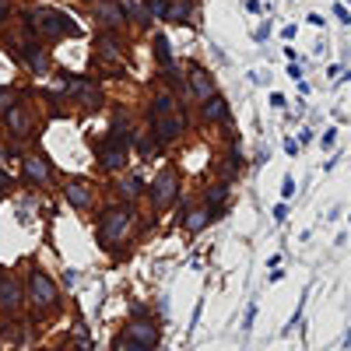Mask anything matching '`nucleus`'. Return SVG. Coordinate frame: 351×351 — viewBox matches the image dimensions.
Wrapping results in <instances>:
<instances>
[{
    "label": "nucleus",
    "mask_w": 351,
    "mask_h": 351,
    "mask_svg": "<svg viewBox=\"0 0 351 351\" xmlns=\"http://www.w3.org/2000/svg\"><path fill=\"white\" fill-rule=\"evenodd\" d=\"M152 134H155L158 144H172L186 134V116H183L180 102H176V95L169 88H162L152 99Z\"/></svg>",
    "instance_id": "obj_1"
},
{
    "label": "nucleus",
    "mask_w": 351,
    "mask_h": 351,
    "mask_svg": "<svg viewBox=\"0 0 351 351\" xmlns=\"http://www.w3.org/2000/svg\"><path fill=\"white\" fill-rule=\"evenodd\" d=\"M137 228V211L134 204H112L99 215V243L102 246H123L130 239V232Z\"/></svg>",
    "instance_id": "obj_2"
},
{
    "label": "nucleus",
    "mask_w": 351,
    "mask_h": 351,
    "mask_svg": "<svg viewBox=\"0 0 351 351\" xmlns=\"http://www.w3.org/2000/svg\"><path fill=\"white\" fill-rule=\"evenodd\" d=\"M28 306L36 309V316H53L56 309H60V288H56V281L43 271V267H32L28 271Z\"/></svg>",
    "instance_id": "obj_3"
},
{
    "label": "nucleus",
    "mask_w": 351,
    "mask_h": 351,
    "mask_svg": "<svg viewBox=\"0 0 351 351\" xmlns=\"http://www.w3.org/2000/svg\"><path fill=\"white\" fill-rule=\"evenodd\" d=\"M28 28H32L39 39H49V43H56V39H64V36H74V32H77V25H74L67 14L53 11V8L32 11V14H28Z\"/></svg>",
    "instance_id": "obj_4"
},
{
    "label": "nucleus",
    "mask_w": 351,
    "mask_h": 351,
    "mask_svg": "<svg viewBox=\"0 0 351 351\" xmlns=\"http://www.w3.org/2000/svg\"><path fill=\"white\" fill-rule=\"evenodd\" d=\"M95 158H99V165H102L106 172H123L127 162H130V152H127L123 134L112 130L109 137H102V141L95 144Z\"/></svg>",
    "instance_id": "obj_5"
},
{
    "label": "nucleus",
    "mask_w": 351,
    "mask_h": 351,
    "mask_svg": "<svg viewBox=\"0 0 351 351\" xmlns=\"http://www.w3.org/2000/svg\"><path fill=\"white\" fill-rule=\"evenodd\" d=\"M176 197H180V172H176L172 165H165L155 176V183L148 186V200H152L155 211H169L176 204Z\"/></svg>",
    "instance_id": "obj_6"
},
{
    "label": "nucleus",
    "mask_w": 351,
    "mask_h": 351,
    "mask_svg": "<svg viewBox=\"0 0 351 351\" xmlns=\"http://www.w3.org/2000/svg\"><path fill=\"white\" fill-rule=\"evenodd\" d=\"M4 123H8V134L11 137H36V127H39V120H36V109L28 106L25 99L14 106V109H8L4 112Z\"/></svg>",
    "instance_id": "obj_7"
},
{
    "label": "nucleus",
    "mask_w": 351,
    "mask_h": 351,
    "mask_svg": "<svg viewBox=\"0 0 351 351\" xmlns=\"http://www.w3.org/2000/svg\"><path fill=\"white\" fill-rule=\"evenodd\" d=\"M123 337H127L137 351H155L158 341H162L155 319H148V316H134L130 324H127V334H123Z\"/></svg>",
    "instance_id": "obj_8"
},
{
    "label": "nucleus",
    "mask_w": 351,
    "mask_h": 351,
    "mask_svg": "<svg viewBox=\"0 0 351 351\" xmlns=\"http://www.w3.org/2000/svg\"><path fill=\"white\" fill-rule=\"evenodd\" d=\"M25 288H21V278H14L11 271H0V313L8 316H18L21 306H25Z\"/></svg>",
    "instance_id": "obj_9"
},
{
    "label": "nucleus",
    "mask_w": 351,
    "mask_h": 351,
    "mask_svg": "<svg viewBox=\"0 0 351 351\" xmlns=\"http://www.w3.org/2000/svg\"><path fill=\"white\" fill-rule=\"evenodd\" d=\"M21 176L32 186H49L53 183V176H56V169L49 165V158L46 155H39V152H32V155H25L21 158Z\"/></svg>",
    "instance_id": "obj_10"
},
{
    "label": "nucleus",
    "mask_w": 351,
    "mask_h": 351,
    "mask_svg": "<svg viewBox=\"0 0 351 351\" xmlns=\"http://www.w3.org/2000/svg\"><path fill=\"white\" fill-rule=\"evenodd\" d=\"M64 197H67L71 208H77V211H92V208H95V190H92V183L77 180V176H67V180H64Z\"/></svg>",
    "instance_id": "obj_11"
},
{
    "label": "nucleus",
    "mask_w": 351,
    "mask_h": 351,
    "mask_svg": "<svg viewBox=\"0 0 351 351\" xmlns=\"http://www.w3.org/2000/svg\"><path fill=\"white\" fill-rule=\"evenodd\" d=\"M186 92H190L197 102L215 99V95H218V84H215L211 71H204L200 64H193V67H190V74H186Z\"/></svg>",
    "instance_id": "obj_12"
},
{
    "label": "nucleus",
    "mask_w": 351,
    "mask_h": 351,
    "mask_svg": "<svg viewBox=\"0 0 351 351\" xmlns=\"http://www.w3.org/2000/svg\"><path fill=\"white\" fill-rule=\"evenodd\" d=\"M67 88H71L74 102H77V106H84L88 112L102 109V92H99V84H95L92 77H71V81H67Z\"/></svg>",
    "instance_id": "obj_13"
},
{
    "label": "nucleus",
    "mask_w": 351,
    "mask_h": 351,
    "mask_svg": "<svg viewBox=\"0 0 351 351\" xmlns=\"http://www.w3.org/2000/svg\"><path fill=\"white\" fill-rule=\"evenodd\" d=\"M95 18L102 21L106 32H116V28H123V25L130 21L123 0H99V4H95Z\"/></svg>",
    "instance_id": "obj_14"
},
{
    "label": "nucleus",
    "mask_w": 351,
    "mask_h": 351,
    "mask_svg": "<svg viewBox=\"0 0 351 351\" xmlns=\"http://www.w3.org/2000/svg\"><path fill=\"white\" fill-rule=\"evenodd\" d=\"M95 60L106 64L109 71L123 64V49H120V43L112 39V32H102V36L95 39Z\"/></svg>",
    "instance_id": "obj_15"
},
{
    "label": "nucleus",
    "mask_w": 351,
    "mask_h": 351,
    "mask_svg": "<svg viewBox=\"0 0 351 351\" xmlns=\"http://www.w3.org/2000/svg\"><path fill=\"white\" fill-rule=\"evenodd\" d=\"M144 193H148V186H144L141 176H120V180H116V197H120V204H137Z\"/></svg>",
    "instance_id": "obj_16"
},
{
    "label": "nucleus",
    "mask_w": 351,
    "mask_h": 351,
    "mask_svg": "<svg viewBox=\"0 0 351 351\" xmlns=\"http://www.w3.org/2000/svg\"><path fill=\"white\" fill-rule=\"evenodd\" d=\"M18 56H21V60L32 67L36 74H46V71H49V49H43L39 43H25Z\"/></svg>",
    "instance_id": "obj_17"
},
{
    "label": "nucleus",
    "mask_w": 351,
    "mask_h": 351,
    "mask_svg": "<svg viewBox=\"0 0 351 351\" xmlns=\"http://www.w3.org/2000/svg\"><path fill=\"white\" fill-rule=\"evenodd\" d=\"M215 218H218V215L208 208V204H197V208H190V211H186L183 225H186V232H190V236H197V232H204V228H208Z\"/></svg>",
    "instance_id": "obj_18"
},
{
    "label": "nucleus",
    "mask_w": 351,
    "mask_h": 351,
    "mask_svg": "<svg viewBox=\"0 0 351 351\" xmlns=\"http://www.w3.org/2000/svg\"><path fill=\"white\" fill-rule=\"evenodd\" d=\"M200 120L204 123H228V106L221 95L208 99V102H200Z\"/></svg>",
    "instance_id": "obj_19"
},
{
    "label": "nucleus",
    "mask_w": 351,
    "mask_h": 351,
    "mask_svg": "<svg viewBox=\"0 0 351 351\" xmlns=\"http://www.w3.org/2000/svg\"><path fill=\"white\" fill-rule=\"evenodd\" d=\"M225 200H228V186H225V183H211L208 190H204V204H208L215 215H221Z\"/></svg>",
    "instance_id": "obj_20"
},
{
    "label": "nucleus",
    "mask_w": 351,
    "mask_h": 351,
    "mask_svg": "<svg viewBox=\"0 0 351 351\" xmlns=\"http://www.w3.org/2000/svg\"><path fill=\"white\" fill-rule=\"evenodd\" d=\"M190 11H193V0H172V4L165 8V21L186 25V21H190Z\"/></svg>",
    "instance_id": "obj_21"
},
{
    "label": "nucleus",
    "mask_w": 351,
    "mask_h": 351,
    "mask_svg": "<svg viewBox=\"0 0 351 351\" xmlns=\"http://www.w3.org/2000/svg\"><path fill=\"white\" fill-rule=\"evenodd\" d=\"M155 56L165 71H172V53H169V39L165 36H155Z\"/></svg>",
    "instance_id": "obj_22"
},
{
    "label": "nucleus",
    "mask_w": 351,
    "mask_h": 351,
    "mask_svg": "<svg viewBox=\"0 0 351 351\" xmlns=\"http://www.w3.org/2000/svg\"><path fill=\"white\" fill-rule=\"evenodd\" d=\"M21 102V95H18V88H0V112H8V109H14Z\"/></svg>",
    "instance_id": "obj_23"
},
{
    "label": "nucleus",
    "mask_w": 351,
    "mask_h": 351,
    "mask_svg": "<svg viewBox=\"0 0 351 351\" xmlns=\"http://www.w3.org/2000/svg\"><path fill=\"white\" fill-rule=\"evenodd\" d=\"M165 8H169L165 0H148V14L152 18H165Z\"/></svg>",
    "instance_id": "obj_24"
},
{
    "label": "nucleus",
    "mask_w": 351,
    "mask_h": 351,
    "mask_svg": "<svg viewBox=\"0 0 351 351\" xmlns=\"http://www.w3.org/2000/svg\"><path fill=\"white\" fill-rule=\"evenodd\" d=\"M281 197H295V180H291V176H285V183H281Z\"/></svg>",
    "instance_id": "obj_25"
},
{
    "label": "nucleus",
    "mask_w": 351,
    "mask_h": 351,
    "mask_svg": "<svg viewBox=\"0 0 351 351\" xmlns=\"http://www.w3.org/2000/svg\"><path fill=\"white\" fill-rule=\"evenodd\" d=\"M319 144H324V148L330 152V148H334V144H337V130H327V134H324V141H319Z\"/></svg>",
    "instance_id": "obj_26"
},
{
    "label": "nucleus",
    "mask_w": 351,
    "mask_h": 351,
    "mask_svg": "<svg viewBox=\"0 0 351 351\" xmlns=\"http://www.w3.org/2000/svg\"><path fill=\"white\" fill-rule=\"evenodd\" d=\"M112 351H137V348H134V344H130L127 337H120V341H116V344H112Z\"/></svg>",
    "instance_id": "obj_27"
},
{
    "label": "nucleus",
    "mask_w": 351,
    "mask_h": 351,
    "mask_svg": "<svg viewBox=\"0 0 351 351\" xmlns=\"http://www.w3.org/2000/svg\"><path fill=\"white\" fill-rule=\"evenodd\" d=\"M274 218H278V221H285V218H288V208H285V204H278V208H274Z\"/></svg>",
    "instance_id": "obj_28"
},
{
    "label": "nucleus",
    "mask_w": 351,
    "mask_h": 351,
    "mask_svg": "<svg viewBox=\"0 0 351 351\" xmlns=\"http://www.w3.org/2000/svg\"><path fill=\"white\" fill-rule=\"evenodd\" d=\"M334 14H337V18H341V21H344V25H348V21H351V18H348V8H341V4H337V8H334Z\"/></svg>",
    "instance_id": "obj_29"
},
{
    "label": "nucleus",
    "mask_w": 351,
    "mask_h": 351,
    "mask_svg": "<svg viewBox=\"0 0 351 351\" xmlns=\"http://www.w3.org/2000/svg\"><path fill=\"white\" fill-rule=\"evenodd\" d=\"M8 11H11V0H0V18H8Z\"/></svg>",
    "instance_id": "obj_30"
},
{
    "label": "nucleus",
    "mask_w": 351,
    "mask_h": 351,
    "mask_svg": "<svg viewBox=\"0 0 351 351\" xmlns=\"http://www.w3.org/2000/svg\"><path fill=\"white\" fill-rule=\"evenodd\" d=\"M348 221H351V218H348Z\"/></svg>",
    "instance_id": "obj_31"
}]
</instances>
